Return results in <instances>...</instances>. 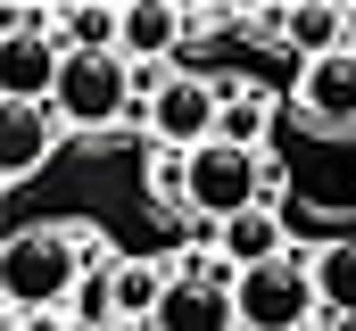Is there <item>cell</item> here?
Masks as SVG:
<instances>
[{"label": "cell", "mask_w": 356, "mask_h": 331, "mask_svg": "<svg viewBox=\"0 0 356 331\" xmlns=\"http://www.w3.org/2000/svg\"><path fill=\"white\" fill-rule=\"evenodd\" d=\"M75 224H33V232H8L0 241V282H8V307L25 315H58L75 307L83 290V265H75Z\"/></svg>", "instance_id": "obj_1"}, {"label": "cell", "mask_w": 356, "mask_h": 331, "mask_svg": "<svg viewBox=\"0 0 356 331\" xmlns=\"http://www.w3.org/2000/svg\"><path fill=\"white\" fill-rule=\"evenodd\" d=\"M273 199H282V158L232 150V141L191 150V216H199V224H232V216L273 207Z\"/></svg>", "instance_id": "obj_2"}, {"label": "cell", "mask_w": 356, "mask_h": 331, "mask_svg": "<svg viewBox=\"0 0 356 331\" xmlns=\"http://www.w3.org/2000/svg\"><path fill=\"white\" fill-rule=\"evenodd\" d=\"M232 307H241V331H315L323 315V290H315V257H273L257 273H241V290H232Z\"/></svg>", "instance_id": "obj_3"}, {"label": "cell", "mask_w": 356, "mask_h": 331, "mask_svg": "<svg viewBox=\"0 0 356 331\" xmlns=\"http://www.w3.org/2000/svg\"><path fill=\"white\" fill-rule=\"evenodd\" d=\"M50 108H58V124H75V133H108V124L133 108V67H124L116 50H99V58H67Z\"/></svg>", "instance_id": "obj_4"}, {"label": "cell", "mask_w": 356, "mask_h": 331, "mask_svg": "<svg viewBox=\"0 0 356 331\" xmlns=\"http://www.w3.org/2000/svg\"><path fill=\"white\" fill-rule=\"evenodd\" d=\"M216 124H224V83L207 75H166V91L149 99V133H158V150H207L216 141Z\"/></svg>", "instance_id": "obj_5"}, {"label": "cell", "mask_w": 356, "mask_h": 331, "mask_svg": "<svg viewBox=\"0 0 356 331\" xmlns=\"http://www.w3.org/2000/svg\"><path fill=\"white\" fill-rule=\"evenodd\" d=\"M298 116H307L315 133H332V141L356 133V50L298 67Z\"/></svg>", "instance_id": "obj_6"}, {"label": "cell", "mask_w": 356, "mask_h": 331, "mask_svg": "<svg viewBox=\"0 0 356 331\" xmlns=\"http://www.w3.org/2000/svg\"><path fill=\"white\" fill-rule=\"evenodd\" d=\"M58 108H25V99H0V182H25L33 166L58 150Z\"/></svg>", "instance_id": "obj_7"}, {"label": "cell", "mask_w": 356, "mask_h": 331, "mask_svg": "<svg viewBox=\"0 0 356 331\" xmlns=\"http://www.w3.org/2000/svg\"><path fill=\"white\" fill-rule=\"evenodd\" d=\"M67 75V50L50 33H25V42H0V99H25V108H50V91Z\"/></svg>", "instance_id": "obj_8"}, {"label": "cell", "mask_w": 356, "mask_h": 331, "mask_svg": "<svg viewBox=\"0 0 356 331\" xmlns=\"http://www.w3.org/2000/svg\"><path fill=\"white\" fill-rule=\"evenodd\" d=\"M149 331H241V307H232V290L175 273V290H166V307H158Z\"/></svg>", "instance_id": "obj_9"}, {"label": "cell", "mask_w": 356, "mask_h": 331, "mask_svg": "<svg viewBox=\"0 0 356 331\" xmlns=\"http://www.w3.org/2000/svg\"><path fill=\"white\" fill-rule=\"evenodd\" d=\"M216 257H224L232 273H257V265H273V257H290V241H282V207H249V216L216 224Z\"/></svg>", "instance_id": "obj_10"}, {"label": "cell", "mask_w": 356, "mask_h": 331, "mask_svg": "<svg viewBox=\"0 0 356 331\" xmlns=\"http://www.w3.org/2000/svg\"><path fill=\"white\" fill-rule=\"evenodd\" d=\"M182 25H191V17H182L175 0H133V8H124V33H116V58H124V67H158L182 42Z\"/></svg>", "instance_id": "obj_11"}, {"label": "cell", "mask_w": 356, "mask_h": 331, "mask_svg": "<svg viewBox=\"0 0 356 331\" xmlns=\"http://www.w3.org/2000/svg\"><path fill=\"white\" fill-rule=\"evenodd\" d=\"M340 50H356V17L332 8V0H298L290 8V58L315 67V58H340Z\"/></svg>", "instance_id": "obj_12"}, {"label": "cell", "mask_w": 356, "mask_h": 331, "mask_svg": "<svg viewBox=\"0 0 356 331\" xmlns=\"http://www.w3.org/2000/svg\"><path fill=\"white\" fill-rule=\"evenodd\" d=\"M166 290H175V273H166V265H141V257H124V265H116V323H158Z\"/></svg>", "instance_id": "obj_13"}, {"label": "cell", "mask_w": 356, "mask_h": 331, "mask_svg": "<svg viewBox=\"0 0 356 331\" xmlns=\"http://www.w3.org/2000/svg\"><path fill=\"white\" fill-rule=\"evenodd\" d=\"M315 290H323V315H356V241L315 248Z\"/></svg>", "instance_id": "obj_14"}, {"label": "cell", "mask_w": 356, "mask_h": 331, "mask_svg": "<svg viewBox=\"0 0 356 331\" xmlns=\"http://www.w3.org/2000/svg\"><path fill=\"white\" fill-rule=\"evenodd\" d=\"M257 133H266V99L224 83V124H216V141H232V150H257Z\"/></svg>", "instance_id": "obj_15"}, {"label": "cell", "mask_w": 356, "mask_h": 331, "mask_svg": "<svg viewBox=\"0 0 356 331\" xmlns=\"http://www.w3.org/2000/svg\"><path fill=\"white\" fill-rule=\"evenodd\" d=\"M0 315H8V282H0Z\"/></svg>", "instance_id": "obj_16"}, {"label": "cell", "mask_w": 356, "mask_h": 331, "mask_svg": "<svg viewBox=\"0 0 356 331\" xmlns=\"http://www.w3.org/2000/svg\"><path fill=\"white\" fill-rule=\"evenodd\" d=\"M116 331H149V323H116Z\"/></svg>", "instance_id": "obj_17"}]
</instances>
